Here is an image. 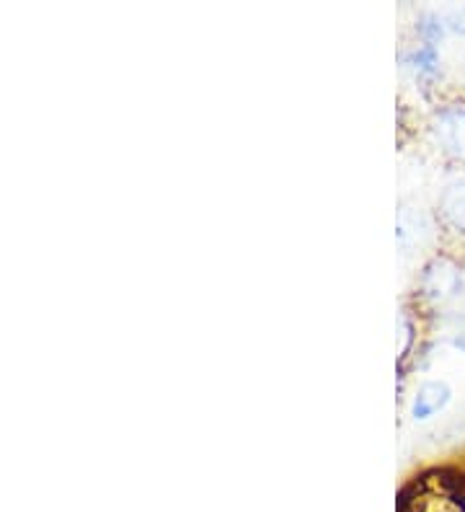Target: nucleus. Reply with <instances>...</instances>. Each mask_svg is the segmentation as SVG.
Listing matches in <instances>:
<instances>
[{"instance_id": "f257e3e1", "label": "nucleus", "mask_w": 465, "mask_h": 512, "mask_svg": "<svg viewBox=\"0 0 465 512\" xmlns=\"http://www.w3.org/2000/svg\"><path fill=\"white\" fill-rule=\"evenodd\" d=\"M447 132H450L455 148L465 150V114H455V117L447 122Z\"/></svg>"}, {"instance_id": "f03ea898", "label": "nucleus", "mask_w": 465, "mask_h": 512, "mask_svg": "<svg viewBox=\"0 0 465 512\" xmlns=\"http://www.w3.org/2000/svg\"><path fill=\"white\" fill-rule=\"evenodd\" d=\"M455 220H458V225H463L465 228V187H458V192H455Z\"/></svg>"}]
</instances>
